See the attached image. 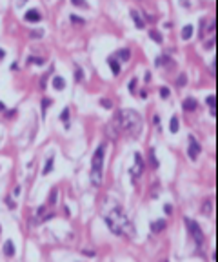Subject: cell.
Returning a JSON list of instances; mask_svg holds the SVG:
<instances>
[{
    "label": "cell",
    "mask_w": 218,
    "mask_h": 262,
    "mask_svg": "<svg viewBox=\"0 0 218 262\" xmlns=\"http://www.w3.org/2000/svg\"><path fill=\"white\" fill-rule=\"evenodd\" d=\"M160 97H162V98H167V97H169V87H160Z\"/></svg>",
    "instance_id": "cell-28"
},
{
    "label": "cell",
    "mask_w": 218,
    "mask_h": 262,
    "mask_svg": "<svg viewBox=\"0 0 218 262\" xmlns=\"http://www.w3.org/2000/svg\"><path fill=\"white\" fill-rule=\"evenodd\" d=\"M53 164H55V158H53V157H49V158H47V162H45V166H44V169H42V175H49V173H51V169H53Z\"/></svg>",
    "instance_id": "cell-17"
},
{
    "label": "cell",
    "mask_w": 218,
    "mask_h": 262,
    "mask_svg": "<svg viewBox=\"0 0 218 262\" xmlns=\"http://www.w3.org/2000/svg\"><path fill=\"white\" fill-rule=\"evenodd\" d=\"M153 122H155V124H156V126H158V124H160V118H158V115H155V117H153Z\"/></svg>",
    "instance_id": "cell-39"
},
{
    "label": "cell",
    "mask_w": 218,
    "mask_h": 262,
    "mask_svg": "<svg viewBox=\"0 0 218 262\" xmlns=\"http://www.w3.org/2000/svg\"><path fill=\"white\" fill-rule=\"evenodd\" d=\"M191 36H193V26L187 24V26L182 27V38H184V40H189Z\"/></svg>",
    "instance_id": "cell-15"
},
{
    "label": "cell",
    "mask_w": 218,
    "mask_h": 262,
    "mask_svg": "<svg viewBox=\"0 0 218 262\" xmlns=\"http://www.w3.org/2000/svg\"><path fill=\"white\" fill-rule=\"evenodd\" d=\"M135 86H136V78H133V80L129 82V91H131V93H135Z\"/></svg>",
    "instance_id": "cell-33"
},
{
    "label": "cell",
    "mask_w": 218,
    "mask_h": 262,
    "mask_svg": "<svg viewBox=\"0 0 218 262\" xmlns=\"http://www.w3.org/2000/svg\"><path fill=\"white\" fill-rule=\"evenodd\" d=\"M40 36H44V29H33V31H29V38H40Z\"/></svg>",
    "instance_id": "cell-21"
},
{
    "label": "cell",
    "mask_w": 218,
    "mask_h": 262,
    "mask_svg": "<svg viewBox=\"0 0 218 262\" xmlns=\"http://www.w3.org/2000/svg\"><path fill=\"white\" fill-rule=\"evenodd\" d=\"M164 211H166V213L169 215V213L173 211V208H171V204H166V208H164Z\"/></svg>",
    "instance_id": "cell-36"
},
{
    "label": "cell",
    "mask_w": 218,
    "mask_h": 262,
    "mask_svg": "<svg viewBox=\"0 0 218 262\" xmlns=\"http://www.w3.org/2000/svg\"><path fill=\"white\" fill-rule=\"evenodd\" d=\"M140 97H142V98H147V91H140Z\"/></svg>",
    "instance_id": "cell-41"
},
{
    "label": "cell",
    "mask_w": 218,
    "mask_h": 262,
    "mask_svg": "<svg viewBox=\"0 0 218 262\" xmlns=\"http://www.w3.org/2000/svg\"><path fill=\"white\" fill-rule=\"evenodd\" d=\"M53 87H55L56 91H62V89L65 87V80H64L62 77H55V78H53Z\"/></svg>",
    "instance_id": "cell-13"
},
{
    "label": "cell",
    "mask_w": 218,
    "mask_h": 262,
    "mask_svg": "<svg viewBox=\"0 0 218 262\" xmlns=\"http://www.w3.org/2000/svg\"><path fill=\"white\" fill-rule=\"evenodd\" d=\"M71 4L76 5V7H82V9L87 7V2H86V0H71Z\"/></svg>",
    "instance_id": "cell-24"
},
{
    "label": "cell",
    "mask_w": 218,
    "mask_h": 262,
    "mask_svg": "<svg viewBox=\"0 0 218 262\" xmlns=\"http://www.w3.org/2000/svg\"><path fill=\"white\" fill-rule=\"evenodd\" d=\"M176 84H178L180 87H182V86H186V75H184V73L178 77V82H176Z\"/></svg>",
    "instance_id": "cell-30"
},
{
    "label": "cell",
    "mask_w": 218,
    "mask_h": 262,
    "mask_svg": "<svg viewBox=\"0 0 218 262\" xmlns=\"http://www.w3.org/2000/svg\"><path fill=\"white\" fill-rule=\"evenodd\" d=\"M151 230H153V233L164 231V230H166V220H156V222H153V224H151Z\"/></svg>",
    "instance_id": "cell-14"
},
{
    "label": "cell",
    "mask_w": 218,
    "mask_h": 262,
    "mask_svg": "<svg viewBox=\"0 0 218 262\" xmlns=\"http://www.w3.org/2000/svg\"><path fill=\"white\" fill-rule=\"evenodd\" d=\"M100 106H104L106 109H111V107H113V104H111L109 98H102V100H100Z\"/></svg>",
    "instance_id": "cell-26"
},
{
    "label": "cell",
    "mask_w": 218,
    "mask_h": 262,
    "mask_svg": "<svg viewBox=\"0 0 218 262\" xmlns=\"http://www.w3.org/2000/svg\"><path fill=\"white\" fill-rule=\"evenodd\" d=\"M104 220H106V224L109 226V230H111L113 235H124V233H126V235H129V237H135V226L131 224V220L127 219L126 211H124L120 206L113 208L111 213H107V215L104 217Z\"/></svg>",
    "instance_id": "cell-1"
},
{
    "label": "cell",
    "mask_w": 218,
    "mask_h": 262,
    "mask_svg": "<svg viewBox=\"0 0 218 262\" xmlns=\"http://www.w3.org/2000/svg\"><path fill=\"white\" fill-rule=\"evenodd\" d=\"M149 36H151V38H153V40H155L156 44H162V42H164L162 35H160L158 31H155V29H151V31H149Z\"/></svg>",
    "instance_id": "cell-20"
},
{
    "label": "cell",
    "mask_w": 218,
    "mask_h": 262,
    "mask_svg": "<svg viewBox=\"0 0 218 262\" xmlns=\"http://www.w3.org/2000/svg\"><path fill=\"white\" fill-rule=\"evenodd\" d=\"M4 56H5V51H4V49H0V58H4Z\"/></svg>",
    "instance_id": "cell-42"
},
{
    "label": "cell",
    "mask_w": 218,
    "mask_h": 262,
    "mask_svg": "<svg viewBox=\"0 0 218 262\" xmlns=\"http://www.w3.org/2000/svg\"><path fill=\"white\" fill-rule=\"evenodd\" d=\"M15 206H16V204H15V202H13L11 199H7V208H9V209H13Z\"/></svg>",
    "instance_id": "cell-35"
},
{
    "label": "cell",
    "mask_w": 218,
    "mask_h": 262,
    "mask_svg": "<svg viewBox=\"0 0 218 262\" xmlns=\"http://www.w3.org/2000/svg\"><path fill=\"white\" fill-rule=\"evenodd\" d=\"M71 22H75V24H84V18H78V16L71 15Z\"/></svg>",
    "instance_id": "cell-32"
},
{
    "label": "cell",
    "mask_w": 218,
    "mask_h": 262,
    "mask_svg": "<svg viewBox=\"0 0 218 262\" xmlns=\"http://www.w3.org/2000/svg\"><path fill=\"white\" fill-rule=\"evenodd\" d=\"M36 213H38V215H42V213H45V206H40V208H38V211H36Z\"/></svg>",
    "instance_id": "cell-38"
},
{
    "label": "cell",
    "mask_w": 218,
    "mask_h": 262,
    "mask_svg": "<svg viewBox=\"0 0 218 262\" xmlns=\"http://www.w3.org/2000/svg\"><path fill=\"white\" fill-rule=\"evenodd\" d=\"M186 226H187V230H189L191 237L196 240V244H198V246H202V244H204V233H202V228L198 226V222H196V220H193V219H186Z\"/></svg>",
    "instance_id": "cell-4"
},
{
    "label": "cell",
    "mask_w": 218,
    "mask_h": 262,
    "mask_svg": "<svg viewBox=\"0 0 218 262\" xmlns=\"http://www.w3.org/2000/svg\"><path fill=\"white\" fill-rule=\"evenodd\" d=\"M84 78V75H82V69L80 67H76V80H82Z\"/></svg>",
    "instance_id": "cell-34"
},
{
    "label": "cell",
    "mask_w": 218,
    "mask_h": 262,
    "mask_svg": "<svg viewBox=\"0 0 218 262\" xmlns=\"http://www.w3.org/2000/svg\"><path fill=\"white\" fill-rule=\"evenodd\" d=\"M116 58H120V60H124V62H126V60H129V58H131V51H129L127 47L118 49V51H116Z\"/></svg>",
    "instance_id": "cell-12"
},
{
    "label": "cell",
    "mask_w": 218,
    "mask_h": 262,
    "mask_svg": "<svg viewBox=\"0 0 218 262\" xmlns=\"http://www.w3.org/2000/svg\"><path fill=\"white\" fill-rule=\"evenodd\" d=\"M24 18H25L27 22H40V20H42V15H40L38 9H29V11H25Z\"/></svg>",
    "instance_id": "cell-8"
},
{
    "label": "cell",
    "mask_w": 218,
    "mask_h": 262,
    "mask_svg": "<svg viewBox=\"0 0 218 262\" xmlns=\"http://www.w3.org/2000/svg\"><path fill=\"white\" fill-rule=\"evenodd\" d=\"M60 120H62V122H67V120H69V109H67V107L62 111V115H60Z\"/></svg>",
    "instance_id": "cell-27"
},
{
    "label": "cell",
    "mask_w": 218,
    "mask_h": 262,
    "mask_svg": "<svg viewBox=\"0 0 218 262\" xmlns=\"http://www.w3.org/2000/svg\"><path fill=\"white\" fill-rule=\"evenodd\" d=\"M104 155H106V146L100 144L93 155V162H91V173H89V179H91V184L93 186H102V166H104Z\"/></svg>",
    "instance_id": "cell-3"
},
{
    "label": "cell",
    "mask_w": 218,
    "mask_h": 262,
    "mask_svg": "<svg viewBox=\"0 0 218 262\" xmlns=\"http://www.w3.org/2000/svg\"><path fill=\"white\" fill-rule=\"evenodd\" d=\"M51 104H53L51 98H44V100H42V113H44V117H45V109H47Z\"/></svg>",
    "instance_id": "cell-22"
},
{
    "label": "cell",
    "mask_w": 218,
    "mask_h": 262,
    "mask_svg": "<svg viewBox=\"0 0 218 262\" xmlns=\"http://www.w3.org/2000/svg\"><path fill=\"white\" fill-rule=\"evenodd\" d=\"M206 102H207V106H209V107H211V109H213V107H215V97H213V95H209V97H207V98H206Z\"/></svg>",
    "instance_id": "cell-29"
},
{
    "label": "cell",
    "mask_w": 218,
    "mask_h": 262,
    "mask_svg": "<svg viewBox=\"0 0 218 262\" xmlns=\"http://www.w3.org/2000/svg\"><path fill=\"white\" fill-rule=\"evenodd\" d=\"M213 46H215V40H209V42L206 44V47H207V49H213Z\"/></svg>",
    "instance_id": "cell-37"
},
{
    "label": "cell",
    "mask_w": 218,
    "mask_h": 262,
    "mask_svg": "<svg viewBox=\"0 0 218 262\" xmlns=\"http://www.w3.org/2000/svg\"><path fill=\"white\" fill-rule=\"evenodd\" d=\"M149 158H151V166L153 168H158V160L155 157V149H149Z\"/></svg>",
    "instance_id": "cell-23"
},
{
    "label": "cell",
    "mask_w": 218,
    "mask_h": 262,
    "mask_svg": "<svg viewBox=\"0 0 218 262\" xmlns=\"http://www.w3.org/2000/svg\"><path fill=\"white\" fill-rule=\"evenodd\" d=\"M27 64H36V66H44V64H45V58H40V56H27Z\"/></svg>",
    "instance_id": "cell-19"
},
{
    "label": "cell",
    "mask_w": 218,
    "mask_h": 262,
    "mask_svg": "<svg viewBox=\"0 0 218 262\" xmlns=\"http://www.w3.org/2000/svg\"><path fill=\"white\" fill-rule=\"evenodd\" d=\"M0 231H2V226H0Z\"/></svg>",
    "instance_id": "cell-44"
},
{
    "label": "cell",
    "mask_w": 218,
    "mask_h": 262,
    "mask_svg": "<svg viewBox=\"0 0 218 262\" xmlns=\"http://www.w3.org/2000/svg\"><path fill=\"white\" fill-rule=\"evenodd\" d=\"M116 124L120 129L127 131L133 138L140 137V131H142V118L140 115L135 111V109H120L115 117Z\"/></svg>",
    "instance_id": "cell-2"
},
{
    "label": "cell",
    "mask_w": 218,
    "mask_h": 262,
    "mask_svg": "<svg viewBox=\"0 0 218 262\" xmlns=\"http://www.w3.org/2000/svg\"><path fill=\"white\" fill-rule=\"evenodd\" d=\"M5 109V106H4V102H0V111H4Z\"/></svg>",
    "instance_id": "cell-43"
},
{
    "label": "cell",
    "mask_w": 218,
    "mask_h": 262,
    "mask_svg": "<svg viewBox=\"0 0 218 262\" xmlns=\"http://www.w3.org/2000/svg\"><path fill=\"white\" fill-rule=\"evenodd\" d=\"M182 107H184L186 111H195V109H196V100H195V98H186L184 104H182Z\"/></svg>",
    "instance_id": "cell-11"
},
{
    "label": "cell",
    "mask_w": 218,
    "mask_h": 262,
    "mask_svg": "<svg viewBox=\"0 0 218 262\" xmlns=\"http://www.w3.org/2000/svg\"><path fill=\"white\" fill-rule=\"evenodd\" d=\"M178 128H180V120H178V117H173V118H171V122H169V129H171V133H176V131H178Z\"/></svg>",
    "instance_id": "cell-18"
},
{
    "label": "cell",
    "mask_w": 218,
    "mask_h": 262,
    "mask_svg": "<svg viewBox=\"0 0 218 262\" xmlns=\"http://www.w3.org/2000/svg\"><path fill=\"white\" fill-rule=\"evenodd\" d=\"M129 173L133 175L135 180H138L140 175L144 173V160H142V155H140V153H135V166L129 169Z\"/></svg>",
    "instance_id": "cell-6"
},
{
    "label": "cell",
    "mask_w": 218,
    "mask_h": 262,
    "mask_svg": "<svg viewBox=\"0 0 218 262\" xmlns=\"http://www.w3.org/2000/svg\"><path fill=\"white\" fill-rule=\"evenodd\" d=\"M166 62H169V56H166V55H164V56H158V58L155 60V64H156V66H164Z\"/></svg>",
    "instance_id": "cell-25"
},
{
    "label": "cell",
    "mask_w": 218,
    "mask_h": 262,
    "mask_svg": "<svg viewBox=\"0 0 218 262\" xmlns=\"http://www.w3.org/2000/svg\"><path fill=\"white\" fill-rule=\"evenodd\" d=\"M4 255L5 257H15V244L11 240H5V244H4Z\"/></svg>",
    "instance_id": "cell-10"
},
{
    "label": "cell",
    "mask_w": 218,
    "mask_h": 262,
    "mask_svg": "<svg viewBox=\"0 0 218 262\" xmlns=\"http://www.w3.org/2000/svg\"><path fill=\"white\" fill-rule=\"evenodd\" d=\"M56 202V189L51 191V197H49V204H55Z\"/></svg>",
    "instance_id": "cell-31"
},
{
    "label": "cell",
    "mask_w": 218,
    "mask_h": 262,
    "mask_svg": "<svg viewBox=\"0 0 218 262\" xmlns=\"http://www.w3.org/2000/svg\"><path fill=\"white\" fill-rule=\"evenodd\" d=\"M131 18H133V22H135V26H136L138 29H144V27H146V20L140 16V13H138V11H135V9H133V11H131Z\"/></svg>",
    "instance_id": "cell-9"
},
{
    "label": "cell",
    "mask_w": 218,
    "mask_h": 262,
    "mask_svg": "<svg viewBox=\"0 0 218 262\" xmlns=\"http://www.w3.org/2000/svg\"><path fill=\"white\" fill-rule=\"evenodd\" d=\"M107 64H109V67H111L113 75H120V64H118L115 58H109V60H107Z\"/></svg>",
    "instance_id": "cell-16"
},
{
    "label": "cell",
    "mask_w": 218,
    "mask_h": 262,
    "mask_svg": "<svg viewBox=\"0 0 218 262\" xmlns=\"http://www.w3.org/2000/svg\"><path fill=\"white\" fill-rule=\"evenodd\" d=\"M82 253H84V255H89V257H93V255H95L93 251H87V250H82Z\"/></svg>",
    "instance_id": "cell-40"
},
{
    "label": "cell",
    "mask_w": 218,
    "mask_h": 262,
    "mask_svg": "<svg viewBox=\"0 0 218 262\" xmlns=\"http://www.w3.org/2000/svg\"><path fill=\"white\" fill-rule=\"evenodd\" d=\"M200 151H202L200 142L195 138V135H189V149H187L189 158H191V160H196V158H198V155H200Z\"/></svg>",
    "instance_id": "cell-5"
},
{
    "label": "cell",
    "mask_w": 218,
    "mask_h": 262,
    "mask_svg": "<svg viewBox=\"0 0 218 262\" xmlns=\"http://www.w3.org/2000/svg\"><path fill=\"white\" fill-rule=\"evenodd\" d=\"M118 129H120V128H118L116 120L113 118V120H111V122H109V124L106 126V135H107V137H109L111 140H115V138L118 137Z\"/></svg>",
    "instance_id": "cell-7"
}]
</instances>
